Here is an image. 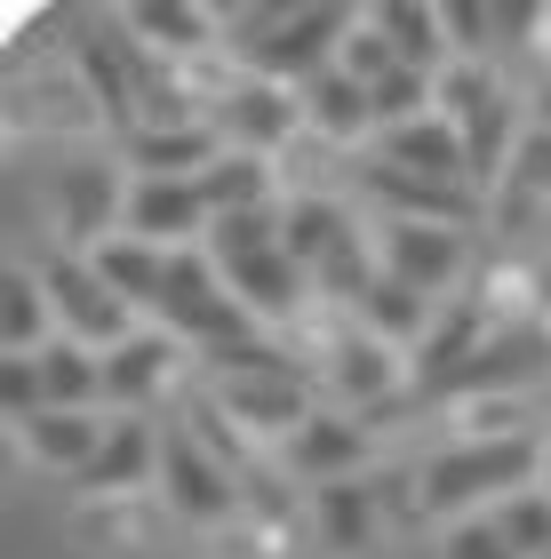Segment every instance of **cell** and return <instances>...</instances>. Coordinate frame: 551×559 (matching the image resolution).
<instances>
[{"instance_id":"cell-15","label":"cell","mask_w":551,"mask_h":559,"mask_svg":"<svg viewBox=\"0 0 551 559\" xmlns=\"http://www.w3.org/2000/svg\"><path fill=\"white\" fill-rule=\"evenodd\" d=\"M368 448H375V440H368V424H360V416L320 408L280 455H288V472L304 479V488H328V479H360V472H368Z\"/></svg>"},{"instance_id":"cell-36","label":"cell","mask_w":551,"mask_h":559,"mask_svg":"<svg viewBox=\"0 0 551 559\" xmlns=\"http://www.w3.org/2000/svg\"><path fill=\"white\" fill-rule=\"evenodd\" d=\"M216 376V384H232V376H280V368H304L296 360V352H280L272 336H240V344H224V352H208V360H200Z\"/></svg>"},{"instance_id":"cell-11","label":"cell","mask_w":551,"mask_h":559,"mask_svg":"<svg viewBox=\"0 0 551 559\" xmlns=\"http://www.w3.org/2000/svg\"><path fill=\"white\" fill-rule=\"evenodd\" d=\"M120 216H129V168H112V160L57 168V233L72 240V257H96L120 233Z\"/></svg>"},{"instance_id":"cell-23","label":"cell","mask_w":551,"mask_h":559,"mask_svg":"<svg viewBox=\"0 0 551 559\" xmlns=\"http://www.w3.org/2000/svg\"><path fill=\"white\" fill-rule=\"evenodd\" d=\"M375 24H384V40L399 48V64L408 72H440L456 64V48H447V9H432V0H384V9H368Z\"/></svg>"},{"instance_id":"cell-22","label":"cell","mask_w":551,"mask_h":559,"mask_svg":"<svg viewBox=\"0 0 551 559\" xmlns=\"http://www.w3.org/2000/svg\"><path fill=\"white\" fill-rule=\"evenodd\" d=\"M105 424H112V416L40 408L33 424H16V440H24V455H33V464H48V472H72V479H81V472L96 464V448H105Z\"/></svg>"},{"instance_id":"cell-19","label":"cell","mask_w":551,"mask_h":559,"mask_svg":"<svg viewBox=\"0 0 551 559\" xmlns=\"http://www.w3.org/2000/svg\"><path fill=\"white\" fill-rule=\"evenodd\" d=\"M224 160V136L200 129V120H177V129H129V176H177V185H200Z\"/></svg>"},{"instance_id":"cell-6","label":"cell","mask_w":551,"mask_h":559,"mask_svg":"<svg viewBox=\"0 0 551 559\" xmlns=\"http://www.w3.org/2000/svg\"><path fill=\"white\" fill-rule=\"evenodd\" d=\"M160 496H168V512H177V520L216 527V520L240 512V472L224 464L192 424H168V440H160Z\"/></svg>"},{"instance_id":"cell-39","label":"cell","mask_w":551,"mask_h":559,"mask_svg":"<svg viewBox=\"0 0 551 559\" xmlns=\"http://www.w3.org/2000/svg\"><path fill=\"white\" fill-rule=\"evenodd\" d=\"M536 312H543V320H551V257H543V264H536Z\"/></svg>"},{"instance_id":"cell-25","label":"cell","mask_w":551,"mask_h":559,"mask_svg":"<svg viewBox=\"0 0 551 559\" xmlns=\"http://www.w3.org/2000/svg\"><path fill=\"white\" fill-rule=\"evenodd\" d=\"M57 344V312H48L40 272H9L0 280V360H40Z\"/></svg>"},{"instance_id":"cell-38","label":"cell","mask_w":551,"mask_h":559,"mask_svg":"<svg viewBox=\"0 0 551 559\" xmlns=\"http://www.w3.org/2000/svg\"><path fill=\"white\" fill-rule=\"evenodd\" d=\"M0 408H9V424H33L48 408V376L40 360H0Z\"/></svg>"},{"instance_id":"cell-20","label":"cell","mask_w":551,"mask_h":559,"mask_svg":"<svg viewBox=\"0 0 551 559\" xmlns=\"http://www.w3.org/2000/svg\"><path fill=\"white\" fill-rule=\"evenodd\" d=\"M432 320H440V304L432 296H416V288H399V280L375 272V288L352 304V328H368V336H384L392 352H423V336H432Z\"/></svg>"},{"instance_id":"cell-10","label":"cell","mask_w":551,"mask_h":559,"mask_svg":"<svg viewBox=\"0 0 551 559\" xmlns=\"http://www.w3.org/2000/svg\"><path fill=\"white\" fill-rule=\"evenodd\" d=\"M216 408L232 416L248 440H296L312 416H320V384L312 368H280V376H232V384H216Z\"/></svg>"},{"instance_id":"cell-8","label":"cell","mask_w":551,"mask_h":559,"mask_svg":"<svg viewBox=\"0 0 551 559\" xmlns=\"http://www.w3.org/2000/svg\"><path fill=\"white\" fill-rule=\"evenodd\" d=\"M320 384H328V400L344 416H384L399 384H416V368H408V352H392L384 336H368V328H344V336L328 344V368H320Z\"/></svg>"},{"instance_id":"cell-12","label":"cell","mask_w":551,"mask_h":559,"mask_svg":"<svg viewBox=\"0 0 551 559\" xmlns=\"http://www.w3.org/2000/svg\"><path fill=\"white\" fill-rule=\"evenodd\" d=\"M120 233L153 240L168 257L208 248V200H200V185H177V176H129V216H120Z\"/></svg>"},{"instance_id":"cell-5","label":"cell","mask_w":551,"mask_h":559,"mask_svg":"<svg viewBox=\"0 0 551 559\" xmlns=\"http://www.w3.org/2000/svg\"><path fill=\"white\" fill-rule=\"evenodd\" d=\"M40 288H48V312H57V336L88 344V352H120L136 336V312L105 288V272H96L88 257H48L40 264Z\"/></svg>"},{"instance_id":"cell-28","label":"cell","mask_w":551,"mask_h":559,"mask_svg":"<svg viewBox=\"0 0 551 559\" xmlns=\"http://www.w3.org/2000/svg\"><path fill=\"white\" fill-rule=\"evenodd\" d=\"M40 376H48V408H72V416H96L105 408V352L57 336L40 352Z\"/></svg>"},{"instance_id":"cell-34","label":"cell","mask_w":551,"mask_h":559,"mask_svg":"<svg viewBox=\"0 0 551 559\" xmlns=\"http://www.w3.org/2000/svg\"><path fill=\"white\" fill-rule=\"evenodd\" d=\"M447 48H456V64H488L504 48V16L488 0H447Z\"/></svg>"},{"instance_id":"cell-21","label":"cell","mask_w":551,"mask_h":559,"mask_svg":"<svg viewBox=\"0 0 551 559\" xmlns=\"http://www.w3.org/2000/svg\"><path fill=\"white\" fill-rule=\"evenodd\" d=\"M96 272H105V288L129 304V312H160V296H168V248H153V240H129V233H112L105 248L88 257Z\"/></svg>"},{"instance_id":"cell-29","label":"cell","mask_w":551,"mask_h":559,"mask_svg":"<svg viewBox=\"0 0 551 559\" xmlns=\"http://www.w3.org/2000/svg\"><path fill=\"white\" fill-rule=\"evenodd\" d=\"M200 200H208V224L216 216H248V209H280V200H272V160H256V152H224V160L200 176Z\"/></svg>"},{"instance_id":"cell-3","label":"cell","mask_w":551,"mask_h":559,"mask_svg":"<svg viewBox=\"0 0 551 559\" xmlns=\"http://www.w3.org/2000/svg\"><path fill=\"white\" fill-rule=\"evenodd\" d=\"M440 120L464 129V152H471V185L495 192L512 168L519 136H528V112L512 105V88L495 81V64H447L440 72Z\"/></svg>"},{"instance_id":"cell-31","label":"cell","mask_w":551,"mask_h":559,"mask_svg":"<svg viewBox=\"0 0 551 559\" xmlns=\"http://www.w3.org/2000/svg\"><path fill=\"white\" fill-rule=\"evenodd\" d=\"M368 96H375V136L416 129V120H432V112H440V81H432V72H408V64H399L392 81H375Z\"/></svg>"},{"instance_id":"cell-26","label":"cell","mask_w":551,"mask_h":559,"mask_svg":"<svg viewBox=\"0 0 551 559\" xmlns=\"http://www.w3.org/2000/svg\"><path fill=\"white\" fill-rule=\"evenodd\" d=\"M304 129L328 136V144H360V136H375V96L352 81V72L328 64V72L304 88Z\"/></svg>"},{"instance_id":"cell-17","label":"cell","mask_w":551,"mask_h":559,"mask_svg":"<svg viewBox=\"0 0 551 559\" xmlns=\"http://www.w3.org/2000/svg\"><path fill=\"white\" fill-rule=\"evenodd\" d=\"M168 368H177V336H168V328H136L120 352H105V408L112 416H144L160 400Z\"/></svg>"},{"instance_id":"cell-9","label":"cell","mask_w":551,"mask_h":559,"mask_svg":"<svg viewBox=\"0 0 551 559\" xmlns=\"http://www.w3.org/2000/svg\"><path fill=\"white\" fill-rule=\"evenodd\" d=\"M216 136H224V152H256V160H272L280 144L304 136V88H280V81L240 72V81L216 96Z\"/></svg>"},{"instance_id":"cell-2","label":"cell","mask_w":551,"mask_h":559,"mask_svg":"<svg viewBox=\"0 0 551 559\" xmlns=\"http://www.w3.org/2000/svg\"><path fill=\"white\" fill-rule=\"evenodd\" d=\"M352 9H256L240 16V72H256V81H280V88H312L320 72L336 64L344 33H352Z\"/></svg>"},{"instance_id":"cell-24","label":"cell","mask_w":551,"mask_h":559,"mask_svg":"<svg viewBox=\"0 0 551 559\" xmlns=\"http://www.w3.org/2000/svg\"><path fill=\"white\" fill-rule=\"evenodd\" d=\"M120 33H129L144 57H192V48H208V40L224 33V16L184 9V0H144V9L120 16Z\"/></svg>"},{"instance_id":"cell-27","label":"cell","mask_w":551,"mask_h":559,"mask_svg":"<svg viewBox=\"0 0 551 559\" xmlns=\"http://www.w3.org/2000/svg\"><path fill=\"white\" fill-rule=\"evenodd\" d=\"M375 520H384L375 479H328V488H312V536L328 551H360L375 536Z\"/></svg>"},{"instance_id":"cell-4","label":"cell","mask_w":551,"mask_h":559,"mask_svg":"<svg viewBox=\"0 0 551 559\" xmlns=\"http://www.w3.org/2000/svg\"><path fill=\"white\" fill-rule=\"evenodd\" d=\"M153 328H168L177 344H200V352H224V344H240V336H264V328L240 312V296L224 288V272H216L208 248H184V257L168 264V296H160Z\"/></svg>"},{"instance_id":"cell-35","label":"cell","mask_w":551,"mask_h":559,"mask_svg":"<svg viewBox=\"0 0 551 559\" xmlns=\"http://www.w3.org/2000/svg\"><path fill=\"white\" fill-rule=\"evenodd\" d=\"M336 72H352L360 88H375V81H392V72H399V48L384 40V24H375V16H360L352 33H344V48H336Z\"/></svg>"},{"instance_id":"cell-18","label":"cell","mask_w":551,"mask_h":559,"mask_svg":"<svg viewBox=\"0 0 551 559\" xmlns=\"http://www.w3.org/2000/svg\"><path fill=\"white\" fill-rule=\"evenodd\" d=\"M375 160L384 168H408V176H432V185H471V152H464V129L456 120H416V129H392L375 136ZM480 192V185H471Z\"/></svg>"},{"instance_id":"cell-33","label":"cell","mask_w":551,"mask_h":559,"mask_svg":"<svg viewBox=\"0 0 551 559\" xmlns=\"http://www.w3.org/2000/svg\"><path fill=\"white\" fill-rule=\"evenodd\" d=\"M495 527L519 559H551V496L543 488H519L512 503H495Z\"/></svg>"},{"instance_id":"cell-1","label":"cell","mask_w":551,"mask_h":559,"mask_svg":"<svg viewBox=\"0 0 551 559\" xmlns=\"http://www.w3.org/2000/svg\"><path fill=\"white\" fill-rule=\"evenodd\" d=\"M536 472H543V440H447L416 472V503L440 527H456V520H480L495 503H512L519 488H536Z\"/></svg>"},{"instance_id":"cell-16","label":"cell","mask_w":551,"mask_h":559,"mask_svg":"<svg viewBox=\"0 0 551 559\" xmlns=\"http://www.w3.org/2000/svg\"><path fill=\"white\" fill-rule=\"evenodd\" d=\"M160 440H168V424H153V416H112L96 464L81 472V488L88 496H120V488H144V479L160 488Z\"/></svg>"},{"instance_id":"cell-14","label":"cell","mask_w":551,"mask_h":559,"mask_svg":"<svg viewBox=\"0 0 551 559\" xmlns=\"http://www.w3.org/2000/svg\"><path fill=\"white\" fill-rule=\"evenodd\" d=\"M216 272H224V288L240 296V312L256 328H280V320L304 312V296H320L312 272L296 264L288 248H264V257H240V264H216Z\"/></svg>"},{"instance_id":"cell-40","label":"cell","mask_w":551,"mask_h":559,"mask_svg":"<svg viewBox=\"0 0 551 559\" xmlns=\"http://www.w3.org/2000/svg\"><path fill=\"white\" fill-rule=\"evenodd\" d=\"M536 488L551 496V431H543V472H536Z\"/></svg>"},{"instance_id":"cell-37","label":"cell","mask_w":551,"mask_h":559,"mask_svg":"<svg viewBox=\"0 0 551 559\" xmlns=\"http://www.w3.org/2000/svg\"><path fill=\"white\" fill-rule=\"evenodd\" d=\"M440 559H519V551L504 544L495 512H480V520H456V527H440Z\"/></svg>"},{"instance_id":"cell-30","label":"cell","mask_w":551,"mask_h":559,"mask_svg":"<svg viewBox=\"0 0 551 559\" xmlns=\"http://www.w3.org/2000/svg\"><path fill=\"white\" fill-rule=\"evenodd\" d=\"M495 200H504V224H512L519 209H528V216L551 209V129H543V120H528V136H519V152H512Z\"/></svg>"},{"instance_id":"cell-13","label":"cell","mask_w":551,"mask_h":559,"mask_svg":"<svg viewBox=\"0 0 551 559\" xmlns=\"http://www.w3.org/2000/svg\"><path fill=\"white\" fill-rule=\"evenodd\" d=\"M360 192L384 209V224H464L471 233V209H480L471 185H432V176H408L384 160H360Z\"/></svg>"},{"instance_id":"cell-32","label":"cell","mask_w":551,"mask_h":559,"mask_svg":"<svg viewBox=\"0 0 551 559\" xmlns=\"http://www.w3.org/2000/svg\"><path fill=\"white\" fill-rule=\"evenodd\" d=\"M264 248H280V209H248V216H216L208 224V257L216 264L264 257Z\"/></svg>"},{"instance_id":"cell-7","label":"cell","mask_w":551,"mask_h":559,"mask_svg":"<svg viewBox=\"0 0 551 559\" xmlns=\"http://www.w3.org/2000/svg\"><path fill=\"white\" fill-rule=\"evenodd\" d=\"M375 272L447 304V288L471 272V233L464 224H375Z\"/></svg>"}]
</instances>
